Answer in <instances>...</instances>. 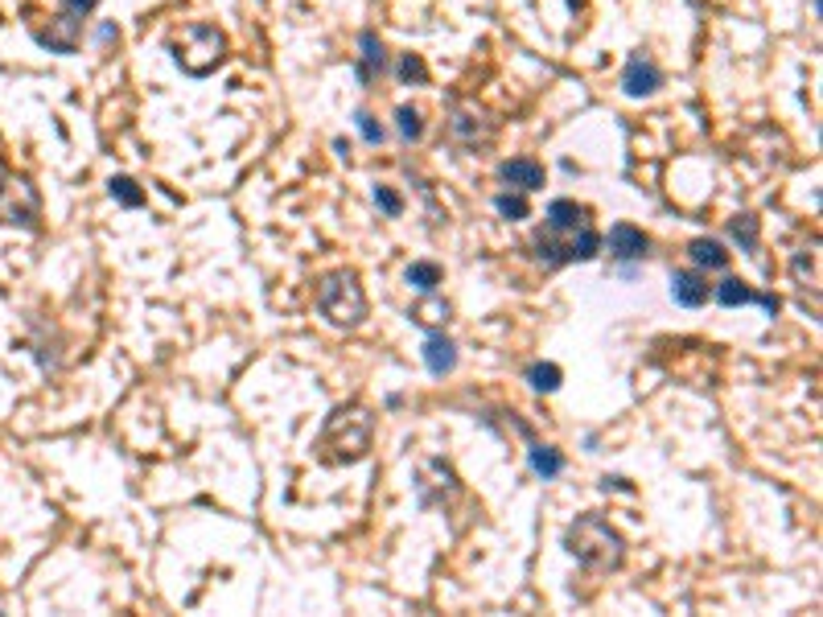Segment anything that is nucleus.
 Returning <instances> with one entry per match:
<instances>
[{
    "label": "nucleus",
    "mask_w": 823,
    "mask_h": 617,
    "mask_svg": "<svg viewBox=\"0 0 823 617\" xmlns=\"http://www.w3.org/2000/svg\"><path fill=\"white\" fill-rule=\"evenodd\" d=\"M687 256H692L695 267H708V272H725L728 259H733L720 239H692V243H687Z\"/></svg>",
    "instance_id": "17"
},
{
    "label": "nucleus",
    "mask_w": 823,
    "mask_h": 617,
    "mask_svg": "<svg viewBox=\"0 0 823 617\" xmlns=\"http://www.w3.org/2000/svg\"><path fill=\"white\" fill-rule=\"evenodd\" d=\"M564 547L588 572H618L621 560H626V543L601 514H580L564 531Z\"/></svg>",
    "instance_id": "2"
},
{
    "label": "nucleus",
    "mask_w": 823,
    "mask_h": 617,
    "mask_svg": "<svg viewBox=\"0 0 823 617\" xmlns=\"http://www.w3.org/2000/svg\"><path fill=\"white\" fill-rule=\"evenodd\" d=\"M33 37H37V45H45L50 53H75L78 42H83V17L62 9L58 17H50V25L33 29Z\"/></svg>",
    "instance_id": "7"
},
{
    "label": "nucleus",
    "mask_w": 823,
    "mask_h": 617,
    "mask_svg": "<svg viewBox=\"0 0 823 617\" xmlns=\"http://www.w3.org/2000/svg\"><path fill=\"white\" fill-rule=\"evenodd\" d=\"M404 280L416 288V292H432V288L440 284V267H437V264H428V259H420V264H407Z\"/></svg>",
    "instance_id": "20"
},
{
    "label": "nucleus",
    "mask_w": 823,
    "mask_h": 617,
    "mask_svg": "<svg viewBox=\"0 0 823 617\" xmlns=\"http://www.w3.org/2000/svg\"><path fill=\"white\" fill-rule=\"evenodd\" d=\"M494 210L503 214V218H511V223H519V218H527V214H531V206H527L523 193L514 190V193H498V198H494Z\"/></svg>",
    "instance_id": "23"
},
{
    "label": "nucleus",
    "mask_w": 823,
    "mask_h": 617,
    "mask_svg": "<svg viewBox=\"0 0 823 617\" xmlns=\"http://www.w3.org/2000/svg\"><path fill=\"white\" fill-rule=\"evenodd\" d=\"M412 321L416 325H445L449 321V305L445 300H424V305L412 308Z\"/></svg>",
    "instance_id": "25"
},
{
    "label": "nucleus",
    "mask_w": 823,
    "mask_h": 617,
    "mask_svg": "<svg viewBox=\"0 0 823 617\" xmlns=\"http://www.w3.org/2000/svg\"><path fill=\"white\" fill-rule=\"evenodd\" d=\"M374 206H379L387 218H399V214H404V198H399L391 185H374Z\"/></svg>",
    "instance_id": "27"
},
{
    "label": "nucleus",
    "mask_w": 823,
    "mask_h": 617,
    "mask_svg": "<svg viewBox=\"0 0 823 617\" xmlns=\"http://www.w3.org/2000/svg\"><path fill=\"white\" fill-rule=\"evenodd\" d=\"M99 42H119V29L116 25H103V29H99Z\"/></svg>",
    "instance_id": "30"
},
{
    "label": "nucleus",
    "mask_w": 823,
    "mask_h": 617,
    "mask_svg": "<svg viewBox=\"0 0 823 617\" xmlns=\"http://www.w3.org/2000/svg\"><path fill=\"white\" fill-rule=\"evenodd\" d=\"M173 50V62L182 66L190 78H206L210 70H218L226 58V33L218 25H206V21H193L185 25V33L177 42L169 45Z\"/></svg>",
    "instance_id": "4"
},
{
    "label": "nucleus",
    "mask_w": 823,
    "mask_h": 617,
    "mask_svg": "<svg viewBox=\"0 0 823 617\" xmlns=\"http://www.w3.org/2000/svg\"><path fill=\"white\" fill-rule=\"evenodd\" d=\"M420 354H424V366L437 374V379H440V374H449L453 366H457V346H453V341L445 338L440 330L428 333V338H424V350H420Z\"/></svg>",
    "instance_id": "14"
},
{
    "label": "nucleus",
    "mask_w": 823,
    "mask_h": 617,
    "mask_svg": "<svg viewBox=\"0 0 823 617\" xmlns=\"http://www.w3.org/2000/svg\"><path fill=\"white\" fill-rule=\"evenodd\" d=\"M0 21H4V17H0Z\"/></svg>",
    "instance_id": "31"
},
{
    "label": "nucleus",
    "mask_w": 823,
    "mask_h": 617,
    "mask_svg": "<svg viewBox=\"0 0 823 617\" xmlns=\"http://www.w3.org/2000/svg\"><path fill=\"white\" fill-rule=\"evenodd\" d=\"M663 86V70L646 58V53H634L630 62H626V70H621V91L630 99H646V95H654Z\"/></svg>",
    "instance_id": "8"
},
{
    "label": "nucleus",
    "mask_w": 823,
    "mask_h": 617,
    "mask_svg": "<svg viewBox=\"0 0 823 617\" xmlns=\"http://www.w3.org/2000/svg\"><path fill=\"white\" fill-rule=\"evenodd\" d=\"M0 226H21V231L42 226V193L25 173L0 177Z\"/></svg>",
    "instance_id": "5"
},
{
    "label": "nucleus",
    "mask_w": 823,
    "mask_h": 617,
    "mask_svg": "<svg viewBox=\"0 0 823 617\" xmlns=\"http://www.w3.org/2000/svg\"><path fill=\"white\" fill-rule=\"evenodd\" d=\"M449 136L457 140V144H465V149H478V144H486V140H490V128H486V124H481V116H473V111H453Z\"/></svg>",
    "instance_id": "16"
},
{
    "label": "nucleus",
    "mask_w": 823,
    "mask_h": 617,
    "mask_svg": "<svg viewBox=\"0 0 823 617\" xmlns=\"http://www.w3.org/2000/svg\"><path fill=\"white\" fill-rule=\"evenodd\" d=\"M646 247H651V239H646L638 226H630V223L610 226V251H613V259H621V264L646 259Z\"/></svg>",
    "instance_id": "12"
},
{
    "label": "nucleus",
    "mask_w": 823,
    "mask_h": 617,
    "mask_svg": "<svg viewBox=\"0 0 823 617\" xmlns=\"http://www.w3.org/2000/svg\"><path fill=\"white\" fill-rule=\"evenodd\" d=\"M358 45H363V53H358L354 75H358V83H363V86H371L374 78L387 70V50H383V42H379V33H371V29L358 37Z\"/></svg>",
    "instance_id": "13"
},
{
    "label": "nucleus",
    "mask_w": 823,
    "mask_h": 617,
    "mask_svg": "<svg viewBox=\"0 0 823 617\" xmlns=\"http://www.w3.org/2000/svg\"><path fill=\"white\" fill-rule=\"evenodd\" d=\"M601 251V234L593 226H577V231H568L564 243H556L547 231L535 234V256L544 259L547 267H564V264H588V259Z\"/></svg>",
    "instance_id": "6"
},
{
    "label": "nucleus",
    "mask_w": 823,
    "mask_h": 617,
    "mask_svg": "<svg viewBox=\"0 0 823 617\" xmlns=\"http://www.w3.org/2000/svg\"><path fill=\"white\" fill-rule=\"evenodd\" d=\"M354 124H358V132H363V140L366 144H383V124L371 116V111H354Z\"/></svg>",
    "instance_id": "28"
},
{
    "label": "nucleus",
    "mask_w": 823,
    "mask_h": 617,
    "mask_svg": "<svg viewBox=\"0 0 823 617\" xmlns=\"http://www.w3.org/2000/svg\"><path fill=\"white\" fill-rule=\"evenodd\" d=\"M399 83H407V86H424L428 83V66H424L420 53H404V58H399Z\"/></svg>",
    "instance_id": "24"
},
{
    "label": "nucleus",
    "mask_w": 823,
    "mask_h": 617,
    "mask_svg": "<svg viewBox=\"0 0 823 617\" xmlns=\"http://www.w3.org/2000/svg\"><path fill=\"white\" fill-rule=\"evenodd\" d=\"M498 177L519 193H531V190H544V165L531 157H511L498 165Z\"/></svg>",
    "instance_id": "10"
},
{
    "label": "nucleus",
    "mask_w": 823,
    "mask_h": 617,
    "mask_svg": "<svg viewBox=\"0 0 823 617\" xmlns=\"http://www.w3.org/2000/svg\"><path fill=\"white\" fill-rule=\"evenodd\" d=\"M527 461H531V469L544 481H552V478L564 473V457H560V448H552V445H531L527 448Z\"/></svg>",
    "instance_id": "18"
},
{
    "label": "nucleus",
    "mask_w": 823,
    "mask_h": 617,
    "mask_svg": "<svg viewBox=\"0 0 823 617\" xmlns=\"http://www.w3.org/2000/svg\"><path fill=\"white\" fill-rule=\"evenodd\" d=\"M585 223H588V210L580 202H572V198H556V202L547 206V231L552 234H568Z\"/></svg>",
    "instance_id": "15"
},
{
    "label": "nucleus",
    "mask_w": 823,
    "mask_h": 617,
    "mask_svg": "<svg viewBox=\"0 0 823 617\" xmlns=\"http://www.w3.org/2000/svg\"><path fill=\"white\" fill-rule=\"evenodd\" d=\"M712 297V284H708L704 272H695V267H684V272H671V300L684 308H700L708 305Z\"/></svg>",
    "instance_id": "9"
},
{
    "label": "nucleus",
    "mask_w": 823,
    "mask_h": 617,
    "mask_svg": "<svg viewBox=\"0 0 823 617\" xmlns=\"http://www.w3.org/2000/svg\"><path fill=\"white\" fill-rule=\"evenodd\" d=\"M527 383H531L535 391L552 395L560 383H564V371H560L556 362H531V366H527Z\"/></svg>",
    "instance_id": "19"
},
{
    "label": "nucleus",
    "mask_w": 823,
    "mask_h": 617,
    "mask_svg": "<svg viewBox=\"0 0 823 617\" xmlns=\"http://www.w3.org/2000/svg\"><path fill=\"white\" fill-rule=\"evenodd\" d=\"M317 308H321V317L330 321V325H338V330H354V325H363L366 292H363L358 272H350V267L330 272V276L317 284Z\"/></svg>",
    "instance_id": "3"
},
{
    "label": "nucleus",
    "mask_w": 823,
    "mask_h": 617,
    "mask_svg": "<svg viewBox=\"0 0 823 617\" xmlns=\"http://www.w3.org/2000/svg\"><path fill=\"white\" fill-rule=\"evenodd\" d=\"M712 297H717L725 308H737V305H761L766 313H770V317L778 313V297H770V292H766V297H758V292H753L749 284H741V280H720V284L712 288Z\"/></svg>",
    "instance_id": "11"
},
{
    "label": "nucleus",
    "mask_w": 823,
    "mask_h": 617,
    "mask_svg": "<svg viewBox=\"0 0 823 617\" xmlns=\"http://www.w3.org/2000/svg\"><path fill=\"white\" fill-rule=\"evenodd\" d=\"M62 9H66V12H75V17H86V12H95V9H99V0H62Z\"/></svg>",
    "instance_id": "29"
},
{
    "label": "nucleus",
    "mask_w": 823,
    "mask_h": 617,
    "mask_svg": "<svg viewBox=\"0 0 823 617\" xmlns=\"http://www.w3.org/2000/svg\"><path fill=\"white\" fill-rule=\"evenodd\" d=\"M107 190H111V198H116L119 206H128V210L144 206V190H140L132 177H111V181H107Z\"/></svg>",
    "instance_id": "22"
},
{
    "label": "nucleus",
    "mask_w": 823,
    "mask_h": 617,
    "mask_svg": "<svg viewBox=\"0 0 823 617\" xmlns=\"http://www.w3.org/2000/svg\"><path fill=\"white\" fill-rule=\"evenodd\" d=\"M374 440V415L363 404L333 407L325 428H321V457L330 465H354L371 453Z\"/></svg>",
    "instance_id": "1"
},
{
    "label": "nucleus",
    "mask_w": 823,
    "mask_h": 617,
    "mask_svg": "<svg viewBox=\"0 0 823 617\" xmlns=\"http://www.w3.org/2000/svg\"><path fill=\"white\" fill-rule=\"evenodd\" d=\"M728 234H733V239H737V247L741 251H758V218H753V214H737V218H733V223H728Z\"/></svg>",
    "instance_id": "21"
},
{
    "label": "nucleus",
    "mask_w": 823,
    "mask_h": 617,
    "mask_svg": "<svg viewBox=\"0 0 823 617\" xmlns=\"http://www.w3.org/2000/svg\"><path fill=\"white\" fill-rule=\"evenodd\" d=\"M396 124H399V136H404V140H420V136H424V119H420L416 107H399Z\"/></svg>",
    "instance_id": "26"
}]
</instances>
